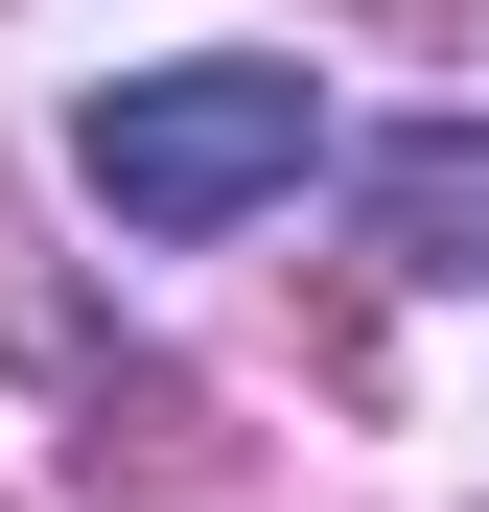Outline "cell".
Masks as SVG:
<instances>
[{
    "label": "cell",
    "instance_id": "obj_1",
    "mask_svg": "<svg viewBox=\"0 0 489 512\" xmlns=\"http://www.w3.org/2000/svg\"><path fill=\"white\" fill-rule=\"evenodd\" d=\"M303 140H326L303 70L210 47V70H117V94H94V187H117V233H233V210L303 187Z\"/></svg>",
    "mask_w": 489,
    "mask_h": 512
},
{
    "label": "cell",
    "instance_id": "obj_2",
    "mask_svg": "<svg viewBox=\"0 0 489 512\" xmlns=\"http://www.w3.org/2000/svg\"><path fill=\"white\" fill-rule=\"evenodd\" d=\"M373 233L420 256V280H489V117H420V140H373Z\"/></svg>",
    "mask_w": 489,
    "mask_h": 512
},
{
    "label": "cell",
    "instance_id": "obj_3",
    "mask_svg": "<svg viewBox=\"0 0 489 512\" xmlns=\"http://www.w3.org/2000/svg\"><path fill=\"white\" fill-rule=\"evenodd\" d=\"M94 489H210V396L187 373H94Z\"/></svg>",
    "mask_w": 489,
    "mask_h": 512
}]
</instances>
